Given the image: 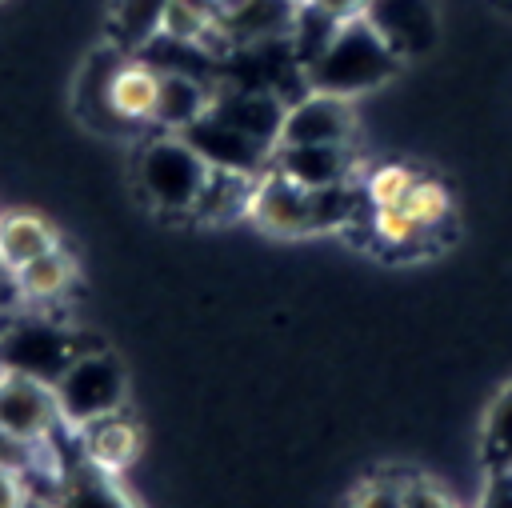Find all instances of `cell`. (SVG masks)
<instances>
[{
  "mask_svg": "<svg viewBox=\"0 0 512 508\" xmlns=\"http://www.w3.org/2000/svg\"><path fill=\"white\" fill-rule=\"evenodd\" d=\"M396 64H400V56L376 32V24L368 16H356L336 28L328 48L304 68V76H308V88L352 100V96L384 84L396 72Z\"/></svg>",
  "mask_w": 512,
  "mask_h": 508,
  "instance_id": "6da1fadb",
  "label": "cell"
},
{
  "mask_svg": "<svg viewBox=\"0 0 512 508\" xmlns=\"http://www.w3.org/2000/svg\"><path fill=\"white\" fill-rule=\"evenodd\" d=\"M268 232L280 236H300V232H316V228H332L344 224L352 216V200L344 192V184L336 188H304L296 180H288L276 168H264L252 192V208H248Z\"/></svg>",
  "mask_w": 512,
  "mask_h": 508,
  "instance_id": "7a4b0ae2",
  "label": "cell"
},
{
  "mask_svg": "<svg viewBox=\"0 0 512 508\" xmlns=\"http://www.w3.org/2000/svg\"><path fill=\"white\" fill-rule=\"evenodd\" d=\"M136 180H140V192L160 212H172V216L188 212L192 216L196 196H200V188L208 180V160L180 132H164V136H152L140 148Z\"/></svg>",
  "mask_w": 512,
  "mask_h": 508,
  "instance_id": "3957f363",
  "label": "cell"
},
{
  "mask_svg": "<svg viewBox=\"0 0 512 508\" xmlns=\"http://www.w3.org/2000/svg\"><path fill=\"white\" fill-rule=\"evenodd\" d=\"M64 428L56 388L32 372L0 364V436L28 456L32 448L52 444Z\"/></svg>",
  "mask_w": 512,
  "mask_h": 508,
  "instance_id": "277c9868",
  "label": "cell"
},
{
  "mask_svg": "<svg viewBox=\"0 0 512 508\" xmlns=\"http://www.w3.org/2000/svg\"><path fill=\"white\" fill-rule=\"evenodd\" d=\"M52 388H56L60 416H64V424L72 432L84 428L88 420H100L108 412H120L124 400H128V376H124L120 360L112 352H100V348L76 356L60 372V380Z\"/></svg>",
  "mask_w": 512,
  "mask_h": 508,
  "instance_id": "5b68a950",
  "label": "cell"
},
{
  "mask_svg": "<svg viewBox=\"0 0 512 508\" xmlns=\"http://www.w3.org/2000/svg\"><path fill=\"white\" fill-rule=\"evenodd\" d=\"M84 352H88V348H84L72 332L56 328V324H48V320H24V324L8 328L4 340H0V364H4V368L32 372V376H40V380H48V384H56L60 372H64L76 356H84Z\"/></svg>",
  "mask_w": 512,
  "mask_h": 508,
  "instance_id": "8992f818",
  "label": "cell"
},
{
  "mask_svg": "<svg viewBox=\"0 0 512 508\" xmlns=\"http://www.w3.org/2000/svg\"><path fill=\"white\" fill-rule=\"evenodd\" d=\"M352 132H356V116L348 96L308 88L300 100L288 104L276 144H348Z\"/></svg>",
  "mask_w": 512,
  "mask_h": 508,
  "instance_id": "52a82bcc",
  "label": "cell"
},
{
  "mask_svg": "<svg viewBox=\"0 0 512 508\" xmlns=\"http://www.w3.org/2000/svg\"><path fill=\"white\" fill-rule=\"evenodd\" d=\"M204 160L208 168H232V172H248V176H260L268 164H272V144L224 124L220 116L204 112L196 124H188L180 132Z\"/></svg>",
  "mask_w": 512,
  "mask_h": 508,
  "instance_id": "ba28073f",
  "label": "cell"
},
{
  "mask_svg": "<svg viewBox=\"0 0 512 508\" xmlns=\"http://www.w3.org/2000/svg\"><path fill=\"white\" fill-rule=\"evenodd\" d=\"M160 100V68L148 56H120L104 80V112L112 124H152Z\"/></svg>",
  "mask_w": 512,
  "mask_h": 508,
  "instance_id": "9c48e42d",
  "label": "cell"
},
{
  "mask_svg": "<svg viewBox=\"0 0 512 508\" xmlns=\"http://www.w3.org/2000/svg\"><path fill=\"white\" fill-rule=\"evenodd\" d=\"M76 444L84 452V460L100 472H112L120 476L124 468H132L144 452V432L140 424L120 408V412H108L100 420H88L84 428H76Z\"/></svg>",
  "mask_w": 512,
  "mask_h": 508,
  "instance_id": "30bf717a",
  "label": "cell"
},
{
  "mask_svg": "<svg viewBox=\"0 0 512 508\" xmlns=\"http://www.w3.org/2000/svg\"><path fill=\"white\" fill-rule=\"evenodd\" d=\"M212 116H220L224 124L264 140L276 148L280 140V124H284V112H288V100L272 88H228V92H216L212 96Z\"/></svg>",
  "mask_w": 512,
  "mask_h": 508,
  "instance_id": "8fae6325",
  "label": "cell"
},
{
  "mask_svg": "<svg viewBox=\"0 0 512 508\" xmlns=\"http://www.w3.org/2000/svg\"><path fill=\"white\" fill-rule=\"evenodd\" d=\"M352 164L356 160L348 144H276L268 168L284 172L304 188H336L352 176Z\"/></svg>",
  "mask_w": 512,
  "mask_h": 508,
  "instance_id": "7c38bea8",
  "label": "cell"
},
{
  "mask_svg": "<svg viewBox=\"0 0 512 508\" xmlns=\"http://www.w3.org/2000/svg\"><path fill=\"white\" fill-rule=\"evenodd\" d=\"M60 248V228L36 208H0V268L12 276L28 260Z\"/></svg>",
  "mask_w": 512,
  "mask_h": 508,
  "instance_id": "4fadbf2b",
  "label": "cell"
},
{
  "mask_svg": "<svg viewBox=\"0 0 512 508\" xmlns=\"http://www.w3.org/2000/svg\"><path fill=\"white\" fill-rule=\"evenodd\" d=\"M300 0H236L220 16V40L224 44H268V40H288L292 16Z\"/></svg>",
  "mask_w": 512,
  "mask_h": 508,
  "instance_id": "5bb4252c",
  "label": "cell"
},
{
  "mask_svg": "<svg viewBox=\"0 0 512 508\" xmlns=\"http://www.w3.org/2000/svg\"><path fill=\"white\" fill-rule=\"evenodd\" d=\"M76 284V260L60 248L28 260L20 272H12V288H16V300L20 304H32V308H48L56 304L60 296H68Z\"/></svg>",
  "mask_w": 512,
  "mask_h": 508,
  "instance_id": "9a60e30c",
  "label": "cell"
},
{
  "mask_svg": "<svg viewBox=\"0 0 512 508\" xmlns=\"http://www.w3.org/2000/svg\"><path fill=\"white\" fill-rule=\"evenodd\" d=\"M212 88L204 76L192 72H160V100H156V116L152 124L168 128V132H184L188 124H196L208 108H212Z\"/></svg>",
  "mask_w": 512,
  "mask_h": 508,
  "instance_id": "2e32d148",
  "label": "cell"
},
{
  "mask_svg": "<svg viewBox=\"0 0 512 508\" xmlns=\"http://www.w3.org/2000/svg\"><path fill=\"white\" fill-rule=\"evenodd\" d=\"M376 32L392 44L396 56L412 52L416 48V36L428 40L432 36V12H428V0H368V12H364Z\"/></svg>",
  "mask_w": 512,
  "mask_h": 508,
  "instance_id": "e0dca14e",
  "label": "cell"
},
{
  "mask_svg": "<svg viewBox=\"0 0 512 508\" xmlns=\"http://www.w3.org/2000/svg\"><path fill=\"white\" fill-rule=\"evenodd\" d=\"M56 504L60 508H136L132 496L120 488V480L112 472L92 468L84 456H80V464L72 472L60 476Z\"/></svg>",
  "mask_w": 512,
  "mask_h": 508,
  "instance_id": "ac0fdd59",
  "label": "cell"
},
{
  "mask_svg": "<svg viewBox=\"0 0 512 508\" xmlns=\"http://www.w3.org/2000/svg\"><path fill=\"white\" fill-rule=\"evenodd\" d=\"M256 180H260V176H248V172L208 168V180H204V188H200V196H196L192 216H200V220H232V216L248 212V208H252Z\"/></svg>",
  "mask_w": 512,
  "mask_h": 508,
  "instance_id": "d6986e66",
  "label": "cell"
},
{
  "mask_svg": "<svg viewBox=\"0 0 512 508\" xmlns=\"http://www.w3.org/2000/svg\"><path fill=\"white\" fill-rule=\"evenodd\" d=\"M168 0H112L108 12V40L120 52H144L160 36Z\"/></svg>",
  "mask_w": 512,
  "mask_h": 508,
  "instance_id": "ffe728a7",
  "label": "cell"
},
{
  "mask_svg": "<svg viewBox=\"0 0 512 508\" xmlns=\"http://www.w3.org/2000/svg\"><path fill=\"white\" fill-rule=\"evenodd\" d=\"M480 452H484L488 472L512 468V384H504L496 392V400L488 404L484 432H480Z\"/></svg>",
  "mask_w": 512,
  "mask_h": 508,
  "instance_id": "44dd1931",
  "label": "cell"
},
{
  "mask_svg": "<svg viewBox=\"0 0 512 508\" xmlns=\"http://www.w3.org/2000/svg\"><path fill=\"white\" fill-rule=\"evenodd\" d=\"M368 232H372V240L376 244H384V248H420L432 232L428 228H420L400 204H392V208H372V220H368Z\"/></svg>",
  "mask_w": 512,
  "mask_h": 508,
  "instance_id": "7402d4cb",
  "label": "cell"
},
{
  "mask_svg": "<svg viewBox=\"0 0 512 508\" xmlns=\"http://www.w3.org/2000/svg\"><path fill=\"white\" fill-rule=\"evenodd\" d=\"M400 208H404L420 228L436 232V228L452 216V196H448L444 184H436V180H420V176H416V184H412V192L404 196Z\"/></svg>",
  "mask_w": 512,
  "mask_h": 508,
  "instance_id": "603a6c76",
  "label": "cell"
},
{
  "mask_svg": "<svg viewBox=\"0 0 512 508\" xmlns=\"http://www.w3.org/2000/svg\"><path fill=\"white\" fill-rule=\"evenodd\" d=\"M412 184H416V172L412 168H404V164H380L368 176L364 196H368L372 208H392V204H404V196L412 192Z\"/></svg>",
  "mask_w": 512,
  "mask_h": 508,
  "instance_id": "cb8c5ba5",
  "label": "cell"
},
{
  "mask_svg": "<svg viewBox=\"0 0 512 508\" xmlns=\"http://www.w3.org/2000/svg\"><path fill=\"white\" fill-rule=\"evenodd\" d=\"M32 492H36V484H32L24 460L0 456V508H20Z\"/></svg>",
  "mask_w": 512,
  "mask_h": 508,
  "instance_id": "d4e9b609",
  "label": "cell"
},
{
  "mask_svg": "<svg viewBox=\"0 0 512 508\" xmlns=\"http://www.w3.org/2000/svg\"><path fill=\"white\" fill-rule=\"evenodd\" d=\"M352 508H404V484L372 480L352 496Z\"/></svg>",
  "mask_w": 512,
  "mask_h": 508,
  "instance_id": "484cf974",
  "label": "cell"
},
{
  "mask_svg": "<svg viewBox=\"0 0 512 508\" xmlns=\"http://www.w3.org/2000/svg\"><path fill=\"white\" fill-rule=\"evenodd\" d=\"M480 508H512V468L492 472V480H488V488H484Z\"/></svg>",
  "mask_w": 512,
  "mask_h": 508,
  "instance_id": "4316f807",
  "label": "cell"
},
{
  "mask_svg": "<svg viewBox=\"0 0 512 508\" xmlns=\"http://www.w3.org/2000/svg\"><path fill=\"white\" fill-rule=\"evenodd\" d=\"M404 508H452L432 484H404Z\"/></svg>",
  "mask_w": 512,
  "mask_h": 508,
  "instance_id": "83f0119b",
  "label": "cell"
},
{
  "mask_svg": "<svg viewBox=\"0 0 512 508\" xmlns=\"http://www.w3.org/2000/svg\"><path fill=\"white\" fill-rule=\"evenodd\" d=\"M308 4H316L320 12H328L336 20H356L368 12V0H308Z\"/></svg>",
  "mask_w": 512,
  "mask_h": 508,
  "instance_id": "f1b7e54d",
  "label": "cell"
},
{
  "mask_svg": "<svg viewBox=\"0 0 512 508\" xmlns=\"http://www.w3.org/2000/svg\"><path fill=\"white\" fill-rule=\"evenodd\" d=\"M20 508H60V504H56V496H44V492H32V496H28V500H24Z\"/></svg>",
  "mask_w": 512,
  "mask_h": 508,
  "instance_id": "f546056e",
  "label": "cell"
},
{
  "mask_svg": "<svg viewBox=\"0 0 512 508\" xmlns=\"http://www.w3.org/2000/svg\"><path fill=\"white\" fill-rule=\"evenodd\" d=\"M0 300H16V288H12V276L0 268Z\"/></svg>",
  "mask_w": 512,
  "mask_h": 508,
  "instance_id": "4dcf8cb0",
  "label": "cell"
}]
</instances>
